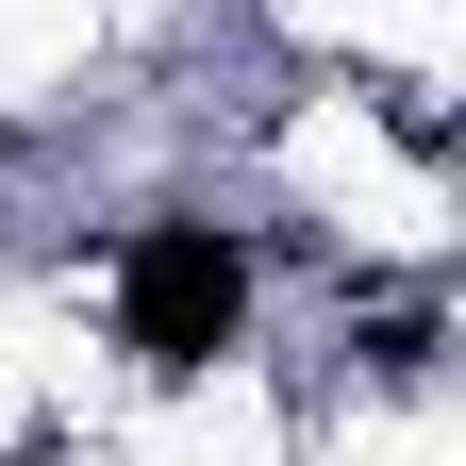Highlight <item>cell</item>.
Here are the masks:
<instances>
[{
    "label": "cell",
    "instance_id": "obj_1",
    "mask_svg": "<svg viewBox=\"0 0 466 466\" xmlns=\"http://www.w3.org/2000/svg\"><path fill=\"white\" fill-rule=\"evenodd\" d=\"M250 333V233H217V217H150L134 250H116V350L134 367H217V350Z\"/></svg>",
    "mask_w": 466,
    "mask_h": 466
}]
</instances>
